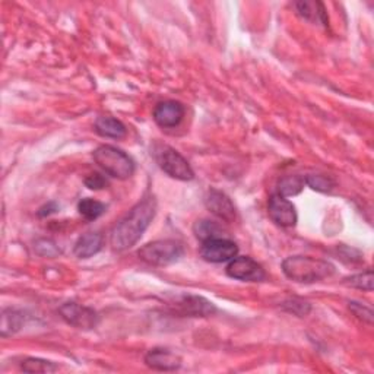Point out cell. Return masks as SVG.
<instances>
[{
	"instance_id": "cell-8",
	"label": "cell",
	"mask_w": 374,
	"mask_h": 374,
	"mask_svg": "<svg viewBox=\"0 0 374 374\" xmlns=\"http://www.w3.org/2000/svg\"><path fill=\"white\" fill-rule=\"evenodd\" d=\"M237 253H239L237 244L231 240L223 239V237L203 242L200 247V256L211 263L230 262L237 256Z\"/></svg>"
},
{
	"instance_id": "cell-20",
	"label": "cell",
	"mask_w": 374,
	"mask_h": 374,
	"mask_svg": "<svg viewBox=\"0 0 374 374\" xmlns=\"http://www.w3.org/2000/svg\"><path fill=\"white\" fill-rule=\"evenodd\" d=\"M304 179L298 177V176H288L281 179L279 184H278V195L284 196V198H290V196H296L298 193H301V191L304 189Z\"/></svg>"
},
{
	"instance_id": "cell-11",
	"label": "cell",
	"mask_w": 374,
	"mask_h": 374,
	"mask_svg": "<svg viewBox=\"0 0 374 374\" xmlns=\"http://www.w3.org/2000/svg\"><path fill=\"white\" fill-rule=\"evenodd\" d=\"M186 109L179 101H162L154 110V120L162 129H172L181 123Z\"/></svg>"
},
{
	"instance_id": "cell-12",
	"label": "cell",
	"mask_w": 374,
	"mask_h": 374,
	"mask_svg": "<svg viewBox=\"0 0 374 374\" xmlns=\"http://www.w3.org/2000/svg\"><path fill=\"white\" fill-rule=\"evenodd\" d=\"M205 207L219 219L231 223L235 219V208L231 199L216 189H211L205 196Z\"/></svg>"
},
{
	"instance_id": "cell-3",
	"label": "cell",
	"mask_w": 374,
	"mask_h": 374,
	"mask_svg": "<svg viewBox=\"0 0 374 374\" xmlns=\"http://www.w3.org/2000/svg\"><path fill=\"white\" fill-rule=\"evenodd\" d=\"M94 161L103 172L114 179L127 180L134 173V161L123 152L111 145H101L94 151Z\"/></svg>"
},
{
	"instance_id": "cell-19",
	"label": "cell",
	"mask_w": 374,
	"mask_h": 374,
	"mask_svg": "<svg viewBox=\"0 0 374 374\" xmlns=\"http://www.w3.org/2000/svg\"><path fill=\"white\" fill-rule=\"evenodd\" d=\"M79 214L88 221H95L106 212V205L94 199H82L78 205Z\"/></svg>"
},
{
	"instance_id": "cell-23",
	"label": "cell",
	"mask_w": 374,
	"mask_h": 374,
	"mask_svg": "<svg viewBox=\"0 0 374 374\" xmlns=\"http://www.w3.org/2000/svg\"><path fill=\"white\" fill-rule=\"evenodd\" d=\"M305 184H309L313 191L328 193L335 187V181L331 177L320 176V174H312L304 179Z\"/></svg>"
},
{
	"instance_id": "cell-2",
	"label": "cell",
	"mask_w": 374,
	"mask_h": 374,
	"mask_svg": "<svg viewBox=\"0 0 374 374\" xmlns=\"http://www.w3.org/2000/svg\"><path fill=\"white\" fill-rule=\"evenodd\" d=\"M282 270L286 278L300 284H313L335 274V266L328 261L310 256H291L282 262Z\"/></svg>"
},
{
	"instance_id": "cell-7",
	"label": "cell",
	"mask_w": 374,
	"mask_h": 374,
	"mask_svg": "<svg viewBox=\"0 0 374 374\" xmlns=\"http://www.w3.org/2000/svg\"><path fill=\"white\" fill-rule=\"evenodd\" d=\"M268 212L270 219L279 227L290 228L297 224V211L293 205V202L288 200L286 198L275 193L269 198L268 202Z\"/></svg>"
},
{
	"instance_id": "cell-15",
	"label": "cell",
	"mask_w": 374,
	"mask_h": 374,
	"mask_svg": "<svg viewBox=\"0 0 374 374\" xmlns=\"http://www.w3.org/2000/svg\"><path fill=\"white\" fill-rule=\"evenodd\" d=\"M294 6L297 15H300L303 20L312 24H320L325 27L329 25L328 12L321 2H309V0H304V2H297Z\"/></svg>"
},
{
	"instance_id": "cell-14",
	"label": "cell",
	"mask_w": 374,
	"mask_h": 374,
	"mask_svg": "<svg viewBox=\"0 0 374 374\" xmlns=\"http://www.w3.org/2000/svg\"><path fill=\"white\" fill-rule=\"evenodd\" d=\"M103 246H104L103 234L98 231H91L79 237L75 244L74 253H75V256L79 259H88V258H92L94 254H97L101 249H103Z\"/></svg>"
},
{
	"instance_id": "cell-24",
	"label": "cell",
	"mask_w": 374,
	"mask_h": 374,
	"mask_svg": "<svg viewBox=\"0 0 374 374\" xmlns=\"http://www.w3.org/2000/svg\"><path fill=\"white\" fill-rule=\"evenodd\" d=\"M34 250H36V253L40 254V256H44V258L46 256L47 258H55L60 253V250L56 246V243L52 242V240H47V239L39 240L36 243V246H34Z\"/></svg>"
},
{
	"instance_id": "cell-5",
	"label": "cell",
	"mask_w": 374,
	"mask_h": 374,
	"mask_svg": "<svg viewBox=\"0 0 374 374\" xmlns=\"http://www.w3.org/2000/svg\"><path fill=\"white\" fill-rule=\"evenodd\" d=\"M155 160L162 172L167 173L169 177L181 181H189L195 177L191 164L173 148L167 145L158 146L155 149Z\"/></svg>"
},
{
	"instance_id": "cell-27",
	"label": "cell",
	"mask_w": 374,
	"mask_h": 374,
	"mask_svg": "<svg viewBox=\"0 0 374 374\" xmlns=\"http://www.w3.org/2000/svg\"><path fill=\"white\" fill-rule=\"evenodd\" d=\"M85 186H87L88 189H91V191H101L107 186V180L98 173H92L87 179H85Z\"/></svg>"
},
{
	"instance_id": "cell-26",
	"label": "cell",
	"mask_w": 374,
	"mask_h": 374,
	"mask_svg": "<svg viewBox=\"0 0 374 374\" xmlns=\"http://www.w3.org/2000/svg\"><path fill=\"white\" fill-rule=\"evenodd\" d=\"M284 307L288 310V312H291L297 316H305V314H309L310 312V305L307 303H304V301H298V300H291V301H286L284 304Z\"/></svg>"
},
{
	"instance_id": "cell-17",
	"label": "cell",
	"mask_w": 374,
	"mask_h": 374,
	"mask_svg": "<svg viewBox=\"0 0 374 374\" xmlns=\"http://www.w3.org/2000/svg\"><path fill=\"white\" fill-rule=\"evenodd\" d=\"M25 323L24 313L13 310V309H5L2 312V323H0V335L4 338L12 336L16 332H20Z\"/></svg>"
},
{
	"instance_id": "cell-6",
	"label": "cell",
	"mask_w": 374,
	"mask_h": 374,
	"mask_svg": "<svg viewBox=\"0 0 374 374\" xmlns=\"http://www.w3.org/2000/svg\"><path fill=\"white\" fill-rule=\"evenodd\" d=\"M59 313L66 323H69L71 326H75L82 331H91L97 328L99 321L97 312L76 303L63 304L59 309Z\"/></svg>"
},
{
	"instance_id": "cell-21",
	"label": "cell",
	"mask_w": 374,
	"mask_h": 374,
	"mask_svg": "<svg viewBox=\"0 0 374 374\" xmlns=\"http://www.w3.org/2000/svg\"><path fill=\"white\" fill-rule=\"evenodd\" d=\"M21 368L25 373H53L59 370V366L53 361H47L41 359H27L22 361Z\"/></svg>"
},
{
	"instance_id": "cell-22",
	"label": "cell",
	"mask_w": 374,
	"mask_h": 374,
	"mask_svg": "<svg viewBox=\"0 0 374 374\" xmlns=\"http://www.w3.org/2000/svg\"><path fill=\"white\" fill-rule=\"evenodd\" d=\"M345 285L352 286V288H359V290L363 291H373V272L371 269L363 272V274L359 275H352L344 281Z\"/></svg>"
},
{
	"instance_id": "cell-16",
	"label": "cell",
	"mask_w": 374,
	"mask_h": 374,
	"mask_svg": "<svg viewBox=\"0 0 374 374\" xmlns=\"http://www.w3.org/2000/svg\"><path fill=\"white\" fill-rule=\"evenodd\" d=\"M95 132L103 136V138H111V139H122L126 136V126L110 116H101L95 120L94 125Z\"/></svg>"
},
{
	"instance_id": "cell-10",
	"label": "cell",
	"mask_w": 374,
	"mask_h": 374,
	"mask_svg": "<svg viewBox=\"0 0 374 374\" xmlns=\"http://www.w3.org/2000/svg\"><path fill=\"white\" fill-rule=\"evenodd\" d=\"M174 310L181 316L208 317L216 313L215 305L199 296H184L174 303Z\"/></svg>"
},
{
	"instance_id": "cell-9",
	"label": "cell",
	"mask_w": 374,
	"mask_h": 374,
	"mask_svg": "<svg viewBox=\"0 0 374 374\" xmlns=\"http://www.w3.org/2000/svg\"><path fill=\"white\" fill-rule=\"evenodd\" d=\"M227 275L230 278L239 279V281H247V282H261L266 278L265 269L250 258L242 256L234 258L230 261L227 266Z\"/></svg>"
},
{
	"instance_id": "cell-18",
	"label": "cell",
	"mask_w": 374,
	"mask_h": 374,
	"mask_svg": "<svg viewBox=\"0 0 374 374\" xmlns=\"http://www.w3.org/2000/svg\"><path fill=\"white\" fill-rule=\"evenodd\" d=\"M193 233L196 235V239H199L202 243L223 237V228H221L219 224L215 223V221H209V219L198 221V223L193 226Z\"/></svg>"
},
{
	"instance_id": "cell-25",
	"label": "cell",
	"mask_w": 374,
	"mask_h": 374,
	"mask_svg": "<svg viewBox=\"0 0 374 374\" xmlns=\"http://www.w3.org/2000/svg\"><path fill=\"white\" fill-rule=\"evenodd\" d=\"M349 310L360 320L368 323V325H371L373 323V312L368 307H366V305H363L361 303L349 301Z\"/></svg>"
},
{
	"instance_id": "cell-1",
	"label": "cell",
	"mask_w": 374,
	"mask_h": 374,
	"mask_svg": "<svg viewBox=\"0 0 374 374\" xmlns=\"http://www.w3.org/2000/svg\"><path fill=\"white\" fill-rule=\"evenodd\" d=\"M157 214V200L154 196H146L129 211V214L117 223L110 235V243L114 250L123 251L133 247L141 240L144 233L151 226Z\"/></svg>"
},
{
	"instance_id": "cell-4",
	"label": "cell",
	"mask_w": 374,
	"mask_h": 374,
	"mask_svg": "<svg viewBox=\"0 0 374 374\" xmlns=\"http://www.w3.org/2000/svg\"><path fill=\"white\" fill-rule=\"evenodd\" d=\"M184 254L183 246L176 240H157L139 249L138 256L148 265L165 266L180 261Z\"/></svg>"
},
{
	"instance_id": "cell-28",
	"label": "cell",
	"mask_w": 374,
	"mask_h": 374,
	"mask_svg": "<svg viewBox=\"0 0 374 374\" xmlns=\"http://www.w3.org/2000/svg\"><path fill=\"white\" fill-rule=\"evenodd\" d=\"M56 211H59L57 203H55V202H50V203H47V205H44L43 208H40V211H39V215H40V216H48V215L55 214Z\"/></svg>"
},
{
	"instance_id": "cell-13",
	"label": "cell",
	"mask_w": 374,
	"mask_h": 374,
	"mask_svg": "<svg viewBox=\"0 0 374 374\" xmlns=\"http://www.w3.org/2000/svg\"><path fill=\"white\" fill-rule=\"evenodd\" d=\"M145 364L158 371H174L181 366V356L165 348H154L145 355Z\"/></svg>"
}]
</instances>
